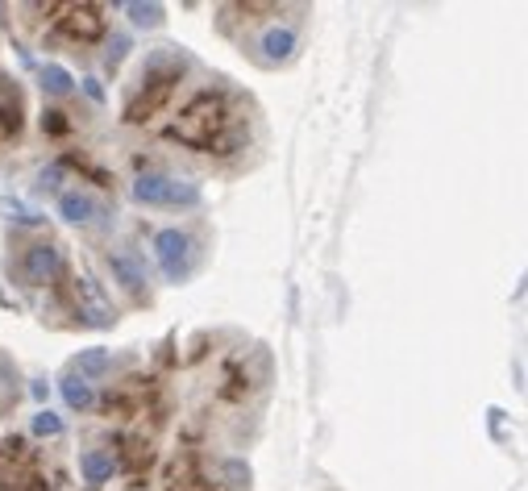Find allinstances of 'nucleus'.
Here are the masks:
<instances>
[{
	"mask_svg": "<svg viewBox=\"0 0 528 491\" xmlns=\"http://www.w3.org/2000/svg\"><path fill=\"white\" fill-rule=\"evenodd\" d=\"M167 138L205 154H229L241 146V121L225 92H200L184 105V113L167 125Z\"/></svg>",
	"mask_w": 528,
	"mask_h": 491,
	"instance_id": "1",
	"label": "nucleus"
},
{
	"mask_svg": "<svg viewBox=\"0 0 528 491\" xmlns=\"http://www.w3.org/2000/svg\"><path fill=\"white\" fill-rule=\"evenodd\" d=\"M179 79H184V59L175 55V46H159L150 63H146V71H141V87L125 105V125H146V121L159 117L171 105Z\"/></svg>",
	"mask_w": 528,
	"mask_h": 491,
	"instance_id": "2",
	"label": "nucleus"
},
{
	"mask_svg": "<svg viewBox=\"0 0 528 491\" xmlns=\"http://www.w3.org/2000/svg\"><path fill=\"white\" fill-rule=\"evenodd\" d=\"M133 196L154 208H196L200 205V187L187 184V179H175L167 171H141L133 179Z\"/></svg>",
	"mask_w": 528,
	"mask_h": 491,
	"instance_id": "3",
	"label": "nucleus"
},
{
	"mask_svg": "<svg viewBox=\"0 0 528 491\" xmlns=\"http://www.w3.org/2000/svg\"><path fill=\"white\" fill-rule=\"evenodd\" d=\"M154 259H159V271L171 279V284H184L187 275L196 271L200 250H196V238L184 230H162L154 238Z\"/></svg>",
	"mask_w": 528,
	"mask_h": 491,
	"instance_id": "4",
	"label": "nucleus"
},
{
	"mask_svg": "<svg viewBox=\"0 0 528 491\" xmlns=\"http://www.w3.org/2000/svg\"><path fill=\"white\" fill-rule=\"evenodd\" d=\"M63 17H59V30L71 38V42H96L105 33V9L100 5H63Z\"/></svg>",
	"mask_w": 528,
	"mask_h": 491,
	"instance_id": "5",
	"label": "nucleus"
},
{
	"mask_svg": "<svg viewBox=\"0 0 528 491\" xmlns=\"http://www.w3.org/2000/svg\"><path fill=\"white\" fill-rule=\"evenodd\" d=\"M54 271H59V246H50V241L30 246V250H25V259H22V267H17V275H22L30 287L46 284Z\"/></svg>",
	"mask_w": 528,
	"mask_h": 491,
	"instance_id": "6",
	"label": "nucleus"
},
{
	"mask_svg": "<svg viewBox=\"0 0 528 491\" xmlns=\"http://www.w3.org/2000/svg\"><path fill=\"white\" fill-rule=\"evenodd\" d=\"M108 271H113V279H117L125 292H133V296L146 292V271L138 267V259H133V254H125V250L108 254Z\"/></svg>",
	"mask_w": 528,
	"mask_h": 491,
	"instance_id": "7",
	"label": "nucleus"
},
{
	"mask_svg": "<svg viewBox=\"0 0 528 491\" xmlns=\"http://www.w3.org/2000/svg\"><path fill=\"white\" fill-rule=\"evenodd\" d=\"M59 213H63V221H71V225H92V221L100 217V205L87 192H63L59 196Z\"/></svg>",
	"mask_w": 528,
	"mask_h": 491,
	"instance_id": "8",
	"label": "nucleus"
},
{
	"mask_svg": "<svg viewBox=\"0 0 528 491\" xmlns=\"http://www.w3.org/2000/svg\"><path fill=\"white\" fill-rule=\"evenodd\" d=\"M76 284H79V296H84V305H87V308H79V317H84L87 325H100V329L113 325V313H108L105 296L96 292V284H92L87 275H84V279H76Z\"/></svg>",
	"mask_w": 528,
	"mask_h": 491,
	"instance_id": "9",
	"label": "nucleus"
},
{
	"mask_svg": "<svg viewBox=\"0 0 528 491\" xmlns=\"http://www.w3.org/2000/svg\"><path fill=\"white\" fill-rule=\"evenodd\" d=\"M296 55V30H267L262 33V59L267 63H283V59Z\"/></svg>",
	"mask_w": 528,
	"mask_h": 491,
	"instance_id": "10",
	"label": "nucleus"
},
{
	"mask_svg": "<svg viewBox=\"0 0 528 491\" xmlns=\"http://www.w3.org/2000/svg\"><path fill=\"white\" fill-rule=\"evenodd\" d=\"M76 371H79V379H100V375L113 371V354L108 350H84L76 359Z\"/></svg>",
	"mask_w": 528,
	"mask_h": 491,
	"instance_id": "11",
	"label": "nucleus"
},
{
	"mask_svg": "<svg viewBox=\"0 0 528 491\" xmlns=\"http://www.w3.org/2000/svg\"><path fill=\"white\" fill-rule=\"evenodd\" d=\"M79 470H84L87 483H105L108 475H113V454H105V450H87L84 459H79Z\"/></svg>",
	"mask_w": 528,
	"mask_h": 491,
	"instance_id": "12",
	"label": "nucleus"
},
{
	"mask_svg": "<svg viewBox=\"0 0 528 491\" xmlns=\"http://www.w3.org/2000/svg\"><path fill=\"white\" fill-rule=\"evenodd\" d=\"M59 392H63V400L71 408H87L96 396H92V383L79 379V375H63V383H59Z\"/></svg>",
	"mask_w": 528,
	"mask_h": 491,
	"instance_id": "13",
	"label": "nucleus"
},
{
	"mask_svg": "<svg viewBox=\"0 0 528 491\" xmlns=\"http://www.w3.org/2000/svg\"><path fill=\"white\" fill-rule=\"evenodd\" d=\"M125 13H130V22L141 25V30L162 25V5H125Z\"/></svg>",
	"mask_w": 528,
	"mask_h": 491,
	"instance_id": "14",
	"label": "nucleus"
},
{
	"mask_svg": "<svg viewBox=\"0 0 528 491\" xmlns=\"http://www.w3.org/2000/svg\"><path fill=\"white\" fill-rule=\"evenodd\" d=\"M42 87L50 92V96H67L71 92V76H67L63 67H42Z\"/></svg>",
	"mask_w": 528,
	"mask_h": 491,
	"instance_id": "15",
	"label": "nucleus"
},
{
	"mask_svg": "<svg viewBox=\"0 0 528 491\" xmlns=\"http://www.w3.org/2000/svg\"><path fill=\"white\" fill-rule=\"evenodd\" d=\"M0 213H5L9 221H22V225H38V221H42L38 213H30L22 200H9V196H0Z\"/></svg>",
	"mask_w": 528,
	"mask_h": 491,
	"instance_id": "16",
	"label": "nucleus"
},
{
	"mask_svg": "<svg viewBox=\"0 0 528 491\" xmlns=\"http://www.w3.org/2000/svg\"><path fill=\"white\" fill-rule=\"evenodd\" d=\"M33 433H38V437H59V433H63V421H59L50 408H42V413L33 416Z\"/></svg>",
	"mask_w": 528,
	"mask_h": 491,
	"instance_id": "17",
	"label": "nucleus"
},
{
	"mask_svg": "<svg viewBox=\"0 0 528 491\" xmlns=\"http://www.w3.org/2000/svg\"><path fill=\"white\" fill-rule=\"evenodd\" d=\"M225 479H229V487L233 491H246L250 487V467L246 462H238V459L225 462Z\"/></svg>",
	"mask_w": 528,
	"mask_h": 491,
	"instance_id": "18",
	"label": "nucleus"
},
{
	"mask_svg": "<svg viewBox=\"0 0 528 491\" xmlns=\"http://www.w3.org/2000/svg\"><path fill=\"white\" fill-rule=\"evenodd\" d=\"M125 50H130V38H113V42H108V67H117L121 59H125Z\"/></svg>",
	"mask_w": 528,
	"mask_h": 491,
	"instance_id": "19",
	"label": "nucleus"
},
{
	"mask_svg": "<svg viewBox=\"0 0 528 491\" xmlns=\"http://www.w3.org/2000/svg\"><path fill=\"white\" fill-rule=\"evenodd\" d=\"M59 179H63V167L54 163L50 171H42V175H38V187H42V192H54V187H59Z\"/></svg>",
	"mask_w": 528,
	"mask_h": 491,
	"instance_id": "20",
	"label": "nucleus"
},
{
	"mask_svg": "<svg viewBox=\"0 0 528 491\" xmlns=\"http://www.w3.org/2000/svg\"><path fill=\"white\" fill-rule=\"evenodd\" d=\"M42 130H50V133H67V121H63V113H59V109L42 113Z\"/></svg>",
	"mask_w": 528,
	"mask_h": 491,
	"instance_id": "21",
	"label": "nucleus"
},
{
	"mask_svg": "<svg viewBox=\"0 0 528 491\" xmlns=\"http://www.w3.org/2000/svg\"><path fill=\"white\" fill-rule=\"evenodd\" d=\"M0 22H5V17H0Z\"/></svg>",
	"mask_w": 528,
	"mask_h": 491,
	"instance_id": "22",
	"label": "nucleus"
}]
</instances>
